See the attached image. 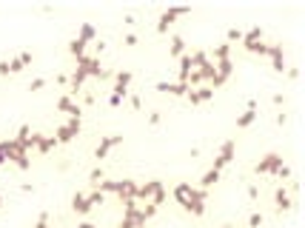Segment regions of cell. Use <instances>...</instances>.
I'll list each match as a JSON object with an SVG mask.
<instances>
[{
    "label": "cell",
    "mask_w": 305,
    "mask_h": 228,
    "mask_svg": "<svg viewBox=\"0 0 305 228\" xmlns=\"http://www.w3.org/2000/svg\"><path fill=\"white\" fill-rule=\"evenodd\" d=\"M103 180H106V174H103V168H100V165H97V168H92V171H88V183L95 185V188H97V185L103 183Z\"/></svg>",
    "instance_id": "cell-28"
},
{
    "label": "cell",
    "mask_w": 305,
    "mask_h": 228,
    "mask_svg": "<svg viewBox=\"0 0 305 228\" xmlns=\"http://www.w3.org/2000/svg\"><path fill=\"white\" fill-rule=\"evenodd\" d=\"M291 177H294V174H291V165H283V168L274 174V180H291Z\"/></svg>",
    "instance_id": "cell-35"
},
{
    "label": "cell",
    "mask_w": 305,
    "mask_h": 228,
    "mask_svg": "<svg viewBox=\"0 0 305 228\" xmlns=\"http://www.w3.org/2000/svg\"><path fill=\"white\" fill-rule=\"evenodd\" d=\"M166 185H163V180H148V183L137 185V194H134V200H145V203H151L157 194L163 191Z\"/></svg>",
    "instance_id": "cell-12"
},
{
    "label": "cell",
    "mask_w": 305,
    "mask_h": 228,
    "mask_svg": "<svg viewBox=\"0 0 305 228\" xmlns=\"http://www.w3.org/2000/svg\"><path fill=\"white\" fill-rule=\"evenodd\" d=\"M77 228H97V225H95V222H88V220H83V222H80V225H77Z\"/></svg>",
    "instance_id": "cell-48"
},
{
    "label": "cell",
    "mask_w": 305,
    "mask_h": 228,
    "mask_svg": "<svg viewBox=\"0 0 305 228\" xmlns=\"http://www.w3.org/2000/svg\"><path fill=\"white\" fill-rule=\"evenodd\" d=\"M231 57V46L228 43H220L217 49H214V60H228Z\"/></svg>",
    "instance_id": "cell-27"
},
{
    "label": "cell",
    "mask_w": 305,
    "mask_h": 228,
    "mask_svg": "<svg viewBox=\"0 0 305 228\" xmlns=\"http://www.w3.org/2000/svg\"><path fill=\"white\" fill-rule=\"evenodd\" d=\"M271 60V69L277 71V74H283L285 71V49L283 46H268V54H265Z\"/></svg>",
    "instance_id": "cell-16"
},
{
    "label": "cell",
    "mask_w": 305,
    "mask_h": 228,
    "mask_svg": "<svg viewBox=\"0 0 305 228\" xmlns=\"http://www.w3.org/2000/svg\"><path fill=\"white\" fill-rule=\"evenodd\" d=\"M214 69H217V74H214V80H211V89H223L234 74V60L231 57H228V60H217Z\"/></svg>",
    "instance_id": "cell-8"
},
{
    "label": "cell",
    "mask_w": 305,
    "mask_h": 228,
    "mask_svg": "<svg viewBox=\"0 0 305 228\" xmlns=\"http://www.w3.org/2000/svg\"><path fill=\"white\" fill-rule=\"evenodd\" d=\"M220 174H223V171H217V168H208L203 174V180H200V188H205V191H208L211 185L214 183H220Z\"/></svg>",
    "instance_id": "cell-26"
},
{
    "label": "cell",
    "mask_w": 305,
    "mask_h": 228,
    "mask_svg": "<svg viewBox=\"0 0 305 228\" xmlns=\"http://www.w3.org/2000/svg\"><path fill=\"white\" fill-rule=\"evenodd\" d=\"M220 228H237V225H234V222H223Z\"/></svg>",
    "instance_id": "cell-49"
},
{
    "label": "cell",
    "mask_w": 305,
    "mask_h": 228,
    "mask_svg": "<svg viewBox=\"0 0 305 228\" xmlns=\"http://www.w3.org/2000/svg\"><path fill=\"white\" fill-rule=\"evenodd\" d=\"M283 165H285L283 154H280V151H268V154H262L260 160H257L254 171H257V174H268V177H274Z\"/></svg>",
    "instance_id": "cell-4"
},
{
    "label": "cell",
    "mask_w": 305,
    "mask_h": 228,
    "mask_svg": "<svg viewBox=\"0 0 305 228\" xmlns=\"http://www.w3.org/2000/svg\"><path fill=\"white\" fill-rule=\"evenodd\" d=\"M77 40H83L86 46H88V43H95L97 40V28L92 26V23H83L80 32H77Z\"/></svg>",
    "instance_id": "cell-24"
},
{
    "label": "cell",
    "mask_w": 305,
    "mask_h": 228,
    "mask_svg": "<svg viewBox=\"0 0 305 228\" xmlns=\"http://www.w3.org/2000/svg\"><path fill=\"white\" fill-rule=\"evenodd\" d=\"M129 103H131V108H140V106H143V100H140L137 94H131V100H129Z\"/></svg>",
    "instance_id": "cell-44"
},
{
    "label": "cell",
    "mask_w": 305,
    "mask_h": 228,
    "mask_svg": "<svg viewBox=\"0 0 305 228\" xmlns=\"http://www.w3.org/2000/svg\"><path fill=\"white\" fill-rule=\"evenodd\" d=\"M97 191H103L106 197L114 194V197H120L126 203V200H134V194H137V183H134V180H103V183L97 185Z\"/></svg>",
    "instance_id": "cell-1"
},
{
    "label": "cell",
    "mask_w": 305,
    "mask_h": 228,
    "mask_svg": "<svg viewBox=\"0 0 305 228\" xmlns=\"http://www.w3.org/2000/svg\"><path fill=\"white\" fill-rule=\"evenodd\" d=\"M191 191H194V185H191V183H177L174 185V200L180 203L182 208H186V203L191 200Z\"/></svg>",
    "instance_id": "cell-21"
},
{
    "label": "cell",
    "mask_w": 305,
    "mask_h": 228,
    "mask_svg": "<svg viewBox=\"0 0 305 228\" xmlns=\"http://www.w3.org/2000/svg\"><path fill=\"white\" fill-rule=\"evenodd\" d=\"M189 103L191 106H203V103H208V100H214V89L211 86H200V89H191L189 94Z\"/></svg>",
    "instance_id": "cell-15"
},
{
    "label": "cell",
    "mask_w": 305,
    "mask_h": 228,
    "mask_svg": "<svg viewBox=\"0 0 305 228\" xmlns=\"http://www.w3.org/2000/svg\"><path fill=\"white\" fill-rule=\"evenodd\" d=\"M288 123V114H277V126H285Z\"/></svg>",
    "instance_id": "cell-46"
},
{
    "label": "cell",
    "mask_w": 305,
    "mask_h": 228,
    "mask_svg": "<svg viewBox=\"0 0 305 228\" xmlns=\"http://www.w3.org/2000/svg\"><path fill=\"white\" fill-rule=\"evenodd\" d=\"M3 149H6V163H15L20 171H29L32 168L29 151L23 149L20 142H15V137H12V140H3Z\"/></svg>",
    "instance_id": "cell-2"
},
{
    "label": "cell",
    "mask_w": 305,
    "mask_h": 228,
    "mask_svg": "<svg viewBox=\"0 0 305 228\" xmlns=\"http://www.w3.org/2000/svg\"><path fill=\"white\" fill-rule=\"evenodd\" d=\"M23 69H26V66L20 63V57H12V60H9V74H20Z\"/></svg>",
    "instance_id": "cell-31"
},
{
    "label": "cell",
    "mask_w": 305,
    "mask_h": 228,
    "mask_svg": "<svg viewBox=\"0 0 305 228\" xmlns=\"http://www.w3.org/2000/svg\"><path fill=\"white\" fill-rule=\"evenodd\" d=\"M0 208H3V197H0Z\"/></svg>",
    "instance_id": "cell-50"
},
{
    "label": "cell",
    "mask_w": 305,
    "mask_h": 228,
    "mask_svg": "<svg viewBox=\"0 0 305 228\" xmlns=\"http://www.w3.org/2000/svg\"><path fill=\"white\" fill-rule=\"evenodd\" d=\"M57 149V140L54 137H46V134H35V151L37 154H49V151Z\"/></svg>",
    "instance_id": "cell-19"
},
{
    "label": "cell",
    "mask_w": 305,
    "mask_h": 228,
    "mask_svg": "<svg viewBox=\"0 0 305 228\" xmlns=\"http://www.w3.org/2000/svg\"><path fill=\"white\" fill-rule=\"evenodd\" d=\"M6 163V149H3V140H0V165Z\"/></svg>",
    "instance_id": "cell-47"
},
{
    "label": "cell",
    "mask_w": 305,
    "mask_h": 228,
    "mask_svg": "<svg viewBox=\"0 0 305 228\" xmlns=\"http://www.w3.org/2000/svg\"><path fill=\"white\" fill-rule=\"evenodd\" d=\"M117 146H123V134L100 137V142H97V149H95V160H106V157H109L111 151L117 149Z\"/></svg>",
    "instance_id": "cell-9"
},
{
    "label": "cell",
    "mask_w": 305,
    "mask_h": 228,
    "mask_svg": "<svg viewBox=\"0 0 305 228\" xmlns=\"http://www.w3.org/2000/svg\"><path fill=\"white\" fill-rule=\"evenodd\" d=\"M72 211L80 214V217H88V214H92V203H88V197L83 191H77L72 197Z\"/></svg>",
    "instance_id": "cell-18"
},
{
    "label": "cell",
    "mask_w": 305,
    "mask_h": 228,
    "mask_svg": "<svg viewBox=\"0 0 305 228\" xmlns=\"http://www.w3.org/2000/svg\"><path fill=\"white\" fill-rule=\"evenodd\" d=\"M231 43H242V32H240L237 26L228 28V46H231Z\"/></svg>",
    "instance_id": "cell-32"
},
{
    "label": "cell",
    "mask_w": 305,
    "mask_h": 228,
    "mask_svg": "<svg viewBox=\"0 0 305 228\" xmlns=\"http://www.w3.org/2000/svg\"><path fill=\"white\" fill-rule=\"evenodd\" d=\"M54 106H57V111H66L69 117H83V108L77 106V103H74V97H72V94H60Z\"/></svg>",
    "instance_id": "cell-14"
},
{
    "label": "cell",
    "mask_w": 305,
    "mask_h": 228,
    "mask_svg": "<svg viewBox=\"0 0 305 228\" xmlns=\"http://www.w3.org/2000/svg\"><path fill=\"white\" fill-rule=\"evenodd\" d=\"M257 197H260V188L251 183V185H248V200H257Z\"/></svg>",
    "instance_id": "cell-40"
},
{
    "label": "cell",
    "mask_w": 305,
    "mask_h": 228,
    "mask_svg": "<svg viewBox=\"0 0 305 228\" xmlns=\"http://www.w3.org/2000/svg\"><path fill=\"white\" fill-rule=\"evenodd\" d=\"M80 117H69V120L63 123V126H57V131H54V140H57V146H69V142H74L77 137H80Z\"/></svg>",
    "instance_id": "cell-3"
},
{
    "label": "cell",
    "mask_w": 305,
    "mask_h": 228,
    "mask_svg": "<svg viewBox=\"0 0 305 228\" xmlns=\"http://www.w3.org/2000/svg\"><path fill=\"white\" fill-rule=\"evenodd\" d=\"M17 57H20V63H23V66H32V63H35V54H32V51H20Z\"/></svg>",
    "instance_id": "cell-38"
},
{
    "label": "cell",
    "mask_w": 305,
    "mask_h": 228,
    "mask_svg": "<svg viewBox=\"0 0 305 228\" xmlns=\"http://www.w3.org/2000/svg\"><path fill=\"white\" fill-rule=\"evenodd\" d=\"M205 197H208V191L197 185L194 191H191V200L186 203V211L194 214V217H203V214H205Z\"/></svg>",
    "instance_id": "cell-11"
},
{
    "label": "cell",
    "mask_w": 305,
    "mask_h": 228,
    "mask_svg": "<svg viewBox=\"0 0 305 228\" xmlns=\"http://www.w3.org/2000/svg\"><path fill=\"white\" fill-rule=\"evenodd\" d=\"M271 100H274V106H285V94H280V92H277Z\"/></svg>",
    "instance_id": "cell-42"
},
{
    "label": "cell",
    "mask_w": 305,
    "mask_h": 228,
    "mask_svg": "<svg viewBox=\"0 0 305 228\" xmlns=\"http://www.w3.org/2000/svg\"><path fill=\"white\" fill-rule=\"evenodd\" d=\"M123 43H126V46H137V35H131V32H129V35H123Z\"/></svg>",
    "instance_id": "cell-39"
},
{
    "label": "cell",
    "mask_w": 305,
    "mask_h": 228,
    "mask_svg": "<svg viewBox=\"0 0 305 228\" xmlns=\"http://www.w3.org/2000/svg\"><path fill=\"white\" fill-rule=\"evenodd\" d=\"M0 77H9V60H0Z\"/></svg>",
    "instance_id": "cell-41"
},
{
    "label": "cell",
    "mask_w": 305,
    "mask_h": 228,
    "mask_svg": "<svg viewBox=\"0 0 305 228\" xmlns=\"http://www.w3.org/2000/svg\"><path fill=\"white\" fill-rule=\"evenodd\" d=\"M77 69L86 71V77H95V80H109L111 74L100 66V57H83L80 63H77Z\"/></svg>",
    "instance_id": "cell-6"
},
{
    "label": "cell",
    "mask_w": 305,
    "mask_h": 228,
    "mask_svg": "<svg viewBox=\"0 0 305 228\" xmlns=\"http://www.w3.org/2000/svg\"><path fill=\"white\" fill-rule=\"evenodd\" d=\"M246 51H248V54H260V57H265V54H268V46H265V43H254V46H246Z\"/></svg>",
    "instance_id": "cell-29"
},
{
    "label": "cell",
    "mask_w": 305,
    "mask_h": 228,
    "mask_svg": "<svg viewBox=\"0 0 305 228\" xmlns=\"http://www.w3.org/2000/svg\"><path fill=\"white\" fill-rule=\"evenodd\" d=\"M257 120V100H248V108L237 117V128H248Z\"/></svg>",
    "instance_id": "cell-20"
},
{
    "label": "cell",
    "mask_w": 305,
    "mask_h": 228,
    "mask_svg": "<svg viewBox=\"0 0 305 228\" xmlns=\"http://www.w3.org/2000/svg\"><path fill=\"white\" fill-rule=\"evenodd\" d=\"M131 80H134V74H131L129 69H123V71H117L114 74V89H111V94H117V97H129V86H131Z\"/></svg>",
    "instance_id": "cell-13"
},
{
    "label": "cell",
    "mask_w": 305,
    "mask_h": 228,
    "mask_svg": "<svg viewBox=\"0 0 305 228\" xmlns=\"http://www.w3.org/2000/svg\"><path fill=\"white\" fill-rule=\"evenodd\" d=\"M43 89H46V77H37L29 83V92H43Z\"/></svg>",
    "instance_id": "cell-33"
},
{
    "label": "cell",
    "mask_w": 305,
    "mask_h": 228,
    "mask_svg": "<svg viewBox=\"0 0 305 228\" xmlns=\"http://www.w3.org/2000/svg\"><path fill=\"white\" fill-rule=\"evenodd\" d=\"M260 225H262V214L254 211L251 217H248V228H260Z\"/></svg>",
    "instance_id": "cell-34"
},
{
    "label": "cell",
    "mask_w": 305,
    "mask_h": 228,
    "mask_svg": "<svg viewBox=\"0 0 305 228\" xmlns=\"http://www.w3.org/2000/svg\"><path fill=\"white\" fill-rule=\"evenodd\" d=\"M86 197H88V203H92V208H95V206H103V203H106V194L97 191V188H95L92 194H86Z\"/></svg>",
    "instance_id": "cell-30"
},
{
    "label": "cell",
    "mask_w": 305,
    "mask_h": 228,
    "mask_svg": "<svg viewBox=\"0 0 305 228\" xmlns=\"http://www.w3.org/2000/svg\"><path fill=\"white\" fill-rule=\"evenodd\" d=\"M157 92L171 94V97H186V94L191 92V86H186V83H157Z\"/></svg>",
    "instance_id": "cell-17"
},
{
    "label": "cell",
    "mask_w": 305,
    "mask_h": 228,
    "mask_svg": "<svg viewBox=\"0 0 305 228\" xmlns=\"http://www.w3.org/2000/svg\"><path fill=\"white\" fill-rule=\"evenodd\" d=\"M285 74H288L291 80H299V69H285Z\"/></svg>",
    "instance_id": "cell-45"
},
{
    "label": "cell",
    "mask_w": 305,
    "mask_h": 228,
    "mask_svg": "<svg viewBox=\"0 0 305 228\" xmlns=\"http://www.w3.org/2000/svg\"><path fill=\"white\" fill-rule=\"evenodd\" d=\"M120 103H123V97H117V94H111V97H109V106H111V108H117Z\"/></svg>",
    "instance_id": "cell-43"
},
{
    "label": "cell",
    "mask_w": 305,
    "mask_h": 228,
    "mask_svg": "<svg viewBox=\"0 0 305 228\" xmlns=\"http://www.w3.org/2000/svg\"><path fill=\"white\" fill-rule=\"evenodd\" d=\"M168 54H171V57H177V60H180V57L186 54V40H182L180 35H174V37H171V46H168Z\"/></svg>",
    "instance_id": "cell-25"
},
{
    "label": "cell",
    "mask_w": 305,
    "mask_h": 228,
    "mask_svg": "<svg viewBox=\"0 0 305 228\" xmlns=\"http://www.w3.org/2000/svg\"><path fill=\"white\" fill-rule=\"evenodd\" d=\"M260 40H262V26H251L246 35H242V49H246V46H254V43H260Z\"/></svg>",
    "instance_id": "cell-23"
},
{
    "label": "cell",
    "mask_w": 305,
    "mask_h": 228,
    "mask_svg": "<svg viewBox=\"0 0 305 228\" xmlns=\"http://www.w3.org/2000/svg\"><path fill=\"white\" fill-rule=\"evenodd\" d=\"M234 154H237V142H234V140H225L223 146H220V151H217V157H214V165H211V168L223 171L225 165L234 163Z\"/></svg>",
    "instance_id": "cell-7"
},
{
    "label": "cell",
    "mask_w": 305,
    "mask_h": 228,
    "mask_svg": "<svg viewBox=\"0 0 305 228\" xmlns=\"http://www.w3.org/2000/svg\"><path fill=\"white\" fill-rule=\"evenodd\" d=\"M294 197H291L288 191V185H277V191H274V208L277 214H285V211H294Z\"/></svg>",
    "instance_id": "cell-10"
},
{
    "label": "cell",
    "mask_w": 305,
    "mask_h": 228,
    "mask_svg": "<svg viewBox=\"0 0 305 228\" xmlns=\"http://www.w3.org/2000/svg\"><path fill=\"white\" fill-rule=\"evenodd\" d=\"M191 9L189 6H174V9H166V12L157 17V35H168V28L174 26V20H180V17H186Z\"/></svg>",
    "instance_id": "cell-5"
},
{
    "label": "cell",
    "mask_w": 305,
    "mask_h": 228,
    "mask_svg": "<svg viewBox=\"0 0 305 228\" xmlns=\"http://www.w3.org/2000/svg\"><path fill=\"white\" fill-rule=\"evenodd\" d=\"M163 123V111H151L148 114V126H160Z\"/></svg>",
    "instance_id": "cell-37"
},
{
    "label": "cell",
    "mask_w": 305,
    "mask_h": 228,
    "mask_svg": "<svg viewBox=\"0 0 305 228\" xmlns=\"http://www.w3.org/2000/svg\"><path fill=\"white\" fill-rule=\"evenodd\" d=\"M69 54H72L77 63H80L83 57H86V43L77 40V37H72V40H69Z\"/></svg>",
    "instance_id": "cell-22"
},
{
    "label": "cell",
    "mask_w": 305,
    "mask_h": 228,
    "mask_svg": "<svg viewBox=\"0 0 305 228\" xmlns=\"http://www.w3.org/2000/svg\"><path fill=\"white\" fill-rule=\"evenodd\" d=\"M35 228H51V225H49V211H43V214H40V217H37Z\"/></svg>",
    "instance_id": "cell-36"
}]
</instances>
